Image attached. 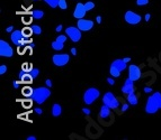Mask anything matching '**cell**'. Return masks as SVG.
Here are the masks:
<instances>
[{
  "instance_id": "cell-1",
  "label": "cell",
  "mask_w": 161,
  "mask_h": 140,
  "mask_svg": "<svg viewBox=\"0 0 161 140\" xmlns=\"http://www.w3.org/2000/svg\"><path fill=\"white\" fill-rule=\"evenodd\" d=\"M50 95H51V91L47 88H36L33 91L32 99L34 100V102L42 104L46 101L47 98H50Z\"/></svg>"
},
{
  "instance_id": "cell-2",
  "label": "cell",
  "mask_w": 161,
  "mask_h": 140,
  "mask_svg": "<svg viewBox=\"0 0 161 140\" xmlns=\"http://www.w3.org/2000/svg\"><path fill=\"white\" fill-rule=\"evenodd\" d=\"M100 95V92L98 88H89L86 90V92L84 93V102L86 104H92Z\"/></svg>"
},
{
  "instance_id": "cell-3",
  "label": "cell",
  "mask_w": 161,
  "mask_h": 140,
  "mask_svg": "<svg viewBox=\"0 0 161 140\" xmlns=\"http://www.w3.org/2000/svg\"><path fill=\"white\" fill-rule=\"evenodd\" d=\"M103 102L104 104L108 105L110 109H117L120 106V101L112 93V92H107L105 93L104 98H103Z\"/></svg>"
},
{
  "instance_id": "cell-4",
  "label": "cell",
  "mask_w": 161,
  "mask_h": 140,
  "mask_svg": "<svg viewBox=\"0 0 161 140\" xmlns=\"http://www.w3.org/2000/svg\"><path fill=\"white\" fill-rule=\"evenodd\" d=\"M65 34L73 43H77V42H79L81 39V30L78 27H74V26L68 27L65 29Z\"/></svg>"
},
{
  "instance_id": "cell-5",
  "label": "cell",
  "mask_w": 161,
  "mask_h": 140,
  "mask_svg": "<svg viewBox=\"0 0 161 140\" xmlns=\"http://www.w3.org/2000/svg\"><path fill=\"white\" fill-rule=\"evenodd\" d=\"M52 61L55 66H64L70 61V56L68 54H55L52 56Z\"/></svg>"
},
{
  "instance_id": "cell-6",
  "label": "cell",
  "mask_w": 161,
  "mask_h": 140,
  "mask_svg": "<svg viewBox=\"0 0 161 140\" xmlns=\"http://www.w3.org/2000/svg\"><path fill=\"white\" fill-rule=\"evenodd\" d=\"M14 54V51L11 48V46L5 42V40H0V56L2 57H11Z\"/></svg>"
},
{
  "instance_id": "cell-7",
  "label": "cell",
  "mask_w": 161,
  "mask_h": 140,
  "mask_svg": "<svg viewBox=\"0 0 161 140\" xmlns=\"http://www.w3.org/2000/svg\"><path fill=\"white\" fill-rule=\"evenodd\" d=\"M159 109H160V108H159V105L157 104V102L154 101L153 96H152V95L149 96V99H148V101H146V105H145V112L149 113V114H153V113H156Z\"/></svg>"
},
{
  "instance_id": "cell-8",
  "label": "cell",
  "mask_w": 161,
  "mask_h": 140,
  "mask_svg": "<svg viewBox=\"0 0 161 140\" xmlns=\"http://www.w3.org/2000/svg\"><path fill=\"white\" fill-rule=\"evenodd\" d=\"M124 19H125L126 22L130 24V25H136V24H139L141 21V16L133 13V11H131V10H128V11L125 13Z\"/></svg>"
},
{
  "instance_id": "cell-9",
  "label": "cell",
  "mask_w": 161,
  "mask_h": 140,
  "mask_svg": "<svg viewBox=\"0 0 161 140\" xmlns=\"http://www.w3.org/2000/svg\"><path fill=\"white\" fill-rule=\"evenodd\" d=\"M78 28L81 30V32H89L90 29L94 27V21L89 20V19H78V24H77Z\"/></svg>"
},
{
  "instance_id": "cell-10",
  "label": "cell",
  "mask_w": 161,
  "mask_h": 140,
  "mask_svg": "<svg viewBox=\"0 0 161 140\" xmlns=\"http://www.w3.org/2000/svg\"><path fill=\"white\" fill-rule=\"evenodd\" d=\"M128 77L131 80H133L134 82L140 80V77H141V70H140V67L138 65L132 64V65L128 66Z\"/></svg>"
},
{
  "instance_id": "cell-11",
  "label": "cell",
  "mask_w": 161,
  "mask_h": 140,
  "mask_svg": "<svg viewBox=\"0 0 161 140\" xmlns=\"http://www.w3.org/2000/svg\"><path fill=\"white\" fill-rule=\"evenodd\" d=\"M134 91H135V88H134V81L128 77L127 80H125L124 85L122 87V92L127 95V94H130V93H133Z\"/></svg>"
},
{
  "instance_id": "cell-12",
  "label": "cell",
  "mask_w": 161,
  "mask_h": 140,
  "mask_svg": "<svg viewBox=\"0 0 161 140\" xmlns=\"http://www.w3.org/2000/svg\"><path fill=\"white\" fill-rule=\"evenodd\" d=\"M67 40V36L65 35H60L56 40H54L52 43V48L54 51H61L63 50V45H64V42Z\"/></svg>"
},
{
  "instance_id": "cell-13",
  "label": "cell",
  "mask_w": 161,
  "mask_h": 140,
  "mask_svg": "<svg viewBox=\"0 0 161 140\" xmlns=\"http://www.w3.org/2000/svg\"><path fill=\"white\" fill-rule=\"evenodd\" d=\"M87 10L85 8V3H78L75 9H74V13H73V17L77 18V19H81V18L85 17Z\"/></svg>"
},
{
  "instance_id": "cell-14",
  "label": "cell",
  "mask_w": 161,
  "mask_h": 140,
  "mask_svg": "<svg viewBox=\"0 0 161 140\" xmlns=\"http://www.w3.org/2000/svg\"><path fill=\"white\" fill-rule=\"evenodd\" d=\"M11 42L15 44V45H20L23 44V39H24V34L21 30H14L11 33Z\"/></svg>"
},
{
  "instance_id": "cell-15",
  "label": "cell",
  "mask_w": 161,
  "mask_h": 140,
  "mask_svg": "<svg viewBox=\"0 0 161 140\" xmlns=\"http://www.w3.org/2000/svg\"><path fill=\"white\" fill-rule=\"evenodd\" d=\"M126 64H127V63H126L123 58H122V59H120V58H118V59H115V61L112 63V65H113V66H115L117 70H120L121 72H122V71H124L126 67H127V65H126Z\"/></svg>"
},
{
  "instance_id": "cell-16",
  "label": "cell",
  "mask_w": 161,
  "mask_h": 140,
  "mask_svg": "<svg viewBox=\"0 0 161 140\" xmlns=\"http://www.w3.org/2000/svg\"><path fill=\"white\" fill-rule=\"evenodd\" d=\"M99 117L104 120V119H107L110 117V108L108 105L104 104L100 109V113H99Z\"/></svg>"
},
{
  "instance_id": "cell-17",
  "label": "cell",
  "mask_w": 161,
  "mask_h": 140,
  "mask_svg": "<svg viewBox=\"0 0 161 140\" xmlns=\"http://www.w3.org/2000/svg\"><path fill=\"white\" fill-rule=\"evenodd\" d=\"M61 113H62V106L59 103L53 104V106H52V116L53 117H59V116H61Z\"/></svg>"
},
{
  "instance_id": "cell-18",
  "label": "cell",
  "mask_w": 161,
  "mask_h": 140,
  "mask_svg": "<svg viewBox=\"0 0 161 140\" xmlns=\"http://www.w3.org/2000/svg\"><path fill=\"white\" fill-rule=\"evenodd\" d=\"M127 102L131 105H136L138 104V95L134 92L127 94Z\"/></svg>"
},
{
  "instance_id": "cell-19",
  "label": "cell",
  "mask_w": 161,
  "mask_h": 140,
  "mask_svg": "<svg viewBox=\"0 0 161 140\" xmlns=\"http://www.w3.org/2000/svg\"><path fill=\"white\" fill-rule=\"evenodd\" d=\"M109 72H110V75L113 76V77H118L120 76V74H121V71L117 70L115 66H113V65H110V70H109Z\"/></svg>"
},
{
  "instance_id": "cell-20",
  "label": "cell",
  "mask_w": 161,
  "mask_h": 140,
  "mask_svg": "<svg viewBox=\"0 0 161 140\" xmlns=\"http://www.w3.org/2000/svg\"><path fill=\"white\" fill-rule=\"evenodd\" d=\"M32 16H33V18H35V19H42L43 16H44V13L42 10H34L32 13Z\"/></svg>"
},
{
  "instance_id": "cell-21",
  "label": "cell",
  "mask_w": 161,
  "mask_h": 140,
  "mask_svg": "<svg viewBox=\"0 0 161 140\" xmlns=\"http://www.w3.org/2000/svg\"><path fill=\"white\" fill-rule=\"evenodd\" d=\"M152 96H153V99H154V101L157 102V104L159 105V108L161 109V93L160 92H157V93H153L152 94Z\"/></svg>"
},
{
  "instance_id": "cell-22",
  "label": "cell",
  "mask_w": 161,
  "mask_h": 140,
  "mask_svg": "<svg viewBox=\"0 0 161 140\" xmlns=\"http://www.w3.org/2000/svg\"><path fill=\"white\" fill-rule=\"evenodd\" d=\"M51 8H56V7H59V1L60 0H44Z\"/></svg>"
},
{
  "instance_id": "cell-23",
  "label": "cell",
  "mask_w": 161,
  "mask_h": 140,
  "mask_svg": "<svg viewBox=\"0 0 161 140\" xmlns=\"http://www.w3.org/2000/svg\"><path fill=\"white\" fill-rule=\"evenodd\" d=\"M33 91H34V90H32L31 88L26 87V88H23V91H21V92H23V94H24V95L28 96V95H32V94H33Z\"/></svg>"
},
{
  "instance_id": "cell-24",
  "label": "cell",
  "mask_w": 161,
  "mask_h": 140,
  "mask_svg": "<svg viewBox=\"0 0 161 140\" xmlns=\"http://www.w3.org/2000/svg\"><path fill=\"white\" fill-rule=\"evenodd\" d=\"M32 29H33V33L36 34V35H41V34H42V28H41L39 26H37V25L32 26Z\"/></svg>"
},
{
  "instance_id": "cell-25",
  "label": "cell",
  "mask_w": 161,
  "mask_h": 140,
  "mask_svg": "<svg viewBox=\"0 0 161 140\" xmlns=\"http://www.w3.org/2000/svg\"><path fill=\"white\" fill-rule=\"evenodd\" d=\"M85 8H86L87 11H89V10H91V9L95 8V3H94L92 1H88V2L85 3Z\"/></svg>"
},
{
  "instance_id": "cell-26",
  "label": "cell",
  "mask_w": 161,
  "mask_h": 140,
  "mask_svg": "<svg viewBox=\"0 0 161 140\" xmlns=\"http://www.w3.org/2000/svg\"><path fill=\"white\" fill-rule=\"evenodd\" d=\"M59 7H60L62 10L67 9V8H68V3H67V1H65V0H60V1H59Z\"/></svg>"
},
{
  "instance_id": "cell-27",
  "label": "cell",
  "mask_w": 161,
  "mask_h": 140,
  "mask_svg": "<svg viewBox=\"0 0 161 140\" xmlns=\"http://www.w3.org/2000/svg\"><path fill=\"white\" fill-rule=\"evenodd\" d=\"M38 73H39V71L37 70V69H32L29 74L32 75V77H33V79H36V77H37V75H38Z\"/></svg>"
},
{
  "instance_id": "cell-28",
  "label": "cell",
  "mask_w": 161,
  "mask_h": 140,
  "mask_svg": "<svg viewBox=\"0 0 161 140\" xmlns=\"http://www.w3.org/2000/svg\"><path fill=\"white\" fill-rule=\"evenodd\" d=\"M32 33H33V29H32V28H31V29H29V28H25V29L23 30V34H24V36H29L31 34H32Z\"/></svg>"
},
{
  "instance_id": "cell-29",
  "label": "cell",
  "mask_w": 161,
  "mask_h": 140,
  "mask_svg": "<svg viewBox=\"0 0 161 140\" xmlns=\"http://www.w3.org/2000/svg\"><path fill=\"white\" fill-rule=\"evenodd\" d=\"M149 3V0H136V5L138 6H145Z\"/></svg>"
},
{
  "instance_id": "cell-30",
  "label": "cell",
  "mask_w": 161,
  "mask_h": 140,
  "mask_svg": "<svg viewBox=\"0 0 161 140\" xmlns=\"http://www.w3.org/2000/svg\"><path fill=\"white\" fill-rule=\"evenodd\" d=\"M6 72H7V66H6V65H1V66H0V74L3 75Z\"/></svg>"
},
{
  "instance_id": "cell-31",
  "label": "cell",
  "mask_w": 161,
  "mask_h": 140,
  "mask_svg": "<svg viewBox=\"0 0 161 140\" xmlns=\"http://www.w3.org/2000/svg\"><path fill=\"white\" fill-rule=\"evenodd\" d=\"M107 83L109 85H114L115 84V81H114V79H112V77H108L107 79Z\"/></svg>"
},
{
  "instance_id": "cell-32",
  "label": "cell",
  "mask_w": 161,
  "mask_h": 140,
  "mask_svg": "<svg viewBox=\"0 0 161 140\" xmlns=\"http://www.w3.org/2000/svg\"><path fill=\"white\" fill-rule=\"evenodd\" d=\"M127 109H128V104L127 103H123V105H122V112H125Z\"/></svg>"
},
{
  "instance_id": "cell-33",
  "label": "cell",
  "mask_w": 161,
  "mask_h": 140,
  "mask_svg": "<svg viewBox=\"0 0 161 140\" xmlns=\"http://www.w3.org/2000/svg\"><path fill=\"white\" fill-rule=\"evenodd\" d=\"M45 84H46V87H47V88H51V87H52V81L47 79V80L45 81Z\"/></svg>"
},
{
  "instance_id": "cell-34",
  "label": "cell",
  "mask_w": 161,
  "mask_h": 140,
  "mask_svg": "<svg viewBox=\"0 0 161 140\" xmlns=\"http://www.w3.org/2000/svg\"><path fill=\"white\" fill-rule=\"evenodd\" d=\"M82 112H84L86 116H89L90 114V110L89 109H87V108H84V109H82Z\"/></svg>"
},
{
  "instance_id": "cell-35",
  "label": "cell",
  "mask_w": 161,
  "mask_h": 140,
  "mask_svg": "<svg viewBox=\"0 0 161 140\" xmlns=\"http://www.w3.org/2000/svg\"><path fill=\"white\" fill-rule=\"evenodd\" d=\"M24 20H25L24 22H26V24H28V22H31V20H32V18H31V17H28V16H25V17H24Z\"/></svg>"
},
{
  "instance_id": "cell-36",
  "label": "cell",
  "mask_w": 161,
  "mask_h": 140,
  "mask_svg": "<svg viewBox=\"0 0 161 140\" xmlns=\"http://www.w3.org/2000/svg\"><path fill=\"white\" fill-rule=\"evenodd\" d=\"M62 28H63V26L62 25H59L56 28H55V32H57V33H60L61 30H62Z\"/></svg>"
},
{
  "instance_id": "cell-37",
  "label": "cell",
  "mask_w": 161,
  "mask_h": 140,
  "mask_svg": "<svg viewBox=\"0 0 161 140\" xmlns=\"http://www.w3.org/2000/svg\"><path fill=\"white\" fill-rule=\"evenodd\" d=\"M13 29H14V27H13V26H9V27L6 29V32H7V33H13V32H14Z\"/></svg>"
},
{
  "instance_id": "cell-38",
  "label": "cell",
  "mask_w": 161,
  "mask_h": 140,
  "mask_svg": "<svg viewBox=\"0 0 161 140\" xmlns=\"http://www.w3.org/2000/svg\"><path fill=\"white\" fill-rule=\"evenodd\" d=\"M144 92H145V93H150V92H152V88L146 87V88H144Z\"/></svg>"
},
{
  "instance_id": "cell-39",
  "label": "cell",
  "mask_w": 161,
  "mask_h": 140,
  "mask_svg": "<svg viewBox=\"0 0 161 140\" xmlns=\"http://www.w3.org/2000/svg\"><path fill=\"white\" fill-rule=\"evenodd\" d=\"M35 111H36V113H38V114H42V112H43V110H42V109H39V108H36Z\"/></svg>"
},
{
  "instance_id": "cell-40",
  "label": "cell",
  "mask_w": 161,
  "mask_h": 140,
  "mask_svg": "<svg viewBox=\"0 0 161 140\" xmlns=\"http://www.w3.org/2000/svg\"><path fill=\"white\" fill-rule=\"evenodd\" d=\"M70 52H71L72 55H77V50H75L74 47H72V48H71V51H70Z\"/></svg>"
},
{
  "instance_id": "cell-41",
  "label": "cell",
  "mask_w": 161,
  "mask_h": 140,
  "mask_svg": "<svg viewBox=\"0 0 161 140\" xmlns=\"http://www.w3.org/2000/svg\"><path fill=\"white\" fill-rule=\"evenodd\" d=\"M25 75H26V74H25V72H23V71H21V72L19 73V77H20V79H23V77H24Z\"/></svg>"
},
{
  "instance_id": "cell-42",
  "label": "cell",
  "mask_w": 161,
  "mask_h": 140,
  "mask_svg": "<svg viewBox=\"0 0 161 140\" xmlns=\"http://www.w3.org/2000/svg\"><path fill=\"white\" fill-rule=\"evenodd\" d=\"M96 21H97L98 24H100V22H102V17H100V16H97V18H96Z\"/></svg>"
},
{
  "instance_id": "cell-43",
  "label": "cell",
  "mask_w": 161,
  "mask_h": 140,
  "mask_svg": "<svg viewBox=\"0 0 161 140\" xmlns=\"http://www.w3.org/2000/svg\"><path fill=\"white\" fill-rule=\"evenodd\" d=\"M150 18H151V15H150V14H146V15H145V20H146V21H149Z\"/></svg>"
},
{
  "instance_id": "cell-44",
  "label": "cell",
  "mask_w": 161,
  "mask_h": 140,
  "mask_svg": "<svg viewBox=\"0 0 161 140\" xmlns=\"http://www.w3.org/2000/svg\"><path fill=\"white\" fill-rule=\"evenodd\" d=\"M24 105H25V106H29V105H31V101H25Z\"/></svg>"
},
{
  "instance_id": "cell-45",
  "label": "cell",
  "mask_w": 161,
  "mask_h": 140,
  "mask_svg": "<svg viewBox=\"0 0 161 140\" xmlns=\"http://www.w3.org/2000/svg\"><path fill=\"white\" fill-rule=\"evenodd\" d=\"M123 59H124V61H125L126 63H128V62H130V61H131V57H124V58H123Z\"/></svg>"
},
{
  "instance_id": "cell-46",
  "label": "cell",
  "mask_w": 161,
  "mask_h": 140,
  "mask_svg": "<svg viewBox=\"0 0 161 140\" xmlns=\"http://www.w3.org/2000/svg\"><path fill=\"white\" fill-rule=\"evenodd\" d=\"M35 139H36V138L34 137V136H29V137L27 138V140H35Z\"/></svg>"
},
{
  "instance_id": "cell-47",
  "label": "cell",
  "mask_w": 161,
  "mask_h": 140,
  "mask_svg": "<svg viewBox=\"0 0 161 140\" xmlns=\"http://www.w3.org/2000/svg\"><path fill=\"white\" fill-rule=\"evenodd\" d=\"M14 88H18V82H14Z\"/></svg>"
}]
</instances>
